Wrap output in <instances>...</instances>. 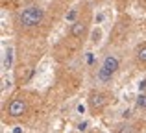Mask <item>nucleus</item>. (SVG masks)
<instances>
[{"label": "nucleus", "instance_id": "11", "mask_svg": "<svg viewBox=\"0 0 146 133\" xmlns=\"http://www.w3.org/2000/svg\"><path fill=\"white\" fill-rule=\"evenodd\" d=\"M129 115H131V111H129V109H126V111L124 113H122V118H128V116Z\"/></svg>", "mask_w": 146, "mask_h": 133}, {"label": "nucleus", "instance_id": "4", "mask_svg": "<svg viewBox=\"0 0 146 133\" xmlns=\"http://www.w3.org/2000/svg\"><path fill=\"white\" fill-rule=\"evenodd\" d=\"M7 113H9V116H13V118L22 116L26 113V102L22 100V98H13V100L9 102V105H7Z\"/></svg>", "mask_w": 146, "mask_h": 133}, {"label": "nucleus", "instance_id": "10", "mask_svg": "<svg viewBox=\"0 0 146 133\" xmlns=\"http://www.w3.org/2000/svg\"><path fill=\"white\" fill-rule=\"evenodd\" d=\"M98 37H100V32H94L93 33V43H98V41H100Z\"/></svg>", "mask_w": 146, "mask_h": 133}, {"label": "nucleus", "instance_id": "12", "mask_svg": "<svg viewBox=\"0 0 146 133\" xmlns=\"http://www.w3.org/2000/svg\"><path fill=\"white\" fill-rule=\"evenodd\" d=\"M74 17H76V9H74V11H70V13H68V17H67V19H68V21H72V19H74Z\"/></svg>", "mask_w": 146, "mask_h": 133}, {"label": "nucleus", "instance_id": "9", "mask_svg": "<svg viewBox=\"0 0 146 133\" xmlns=\"http://www.w3.org/2000/svg\"><path fill=\"white\" fill-rule=\"evenodd\" d=\"M144 89H146V79H143V81H139V91L143 93Z\"/></svg>", "mask_w": 146, "mask_h": 133}, {"label": "nucleus", "instance_id": "8", "mask_svg": "<svg viewBox=\"0 0 146 133\" xmlns=\"http://www.w3.org/2000/svg\"><path fill=\"white\" fill-rule=\"evenodd\" d=\"M135 105L139 109H146V93H139V96L135 100Z\"/></svg>", "mask_w": 146, "mask_h": 133}, {"label": "nucleus", "instance_id": "2", "mask_svg": "<svg viewBox=\"0 0 146 133\" xmlns=\"http://www.w3.org/2000/svg\"><path fill=\"white\" fill-rule=\"evenodd\" d=\"M118 68H120V59L115 54H107L102 59V65H100L96 72V79L100 83H109L115 78V74L118 72Z\"/></svg>", "mask_w": 146, "mask_h": 133}, {"label": "nucleus", "instance_id": "6", "mask_svg": "<svg viewBox=\"0 0 146 133\" xmlns=\"http://www.w3.org/2000/svg\"><path fill=\"white\" fill-rule=\"evenodd\" d=\"M135 59L141 65H146V43H139L135 46Z\"/></svg>", "mask_w": 146, "mask_h": 133}, {"label": "nucleus", "instance_id": "1", "mask_svg": "<svg viewBox=\"0 0 146 133\" xmlns=\"http://www.w3.org/2000/svg\"><path fill=\"white\" fill-rule=\"evenodd\" d=\"M43 21H44V9L41 6H28L22 11H19V15H17L19 26L24 30L37 28Z\"/></svg>", "mask_w": 146, "mask_h": 133}, {"label": "nucleus", "instance_id": "3", "mask_svg": "<svg viewBox=\"0 0 146 133\" xmlns=\"http://www.w3.org/2000/svg\"><path fill=\"white\" fill-rule=\"evenodd\" d=\"M87 102H89V107L93 109V111L98 113V111H102V109L106 107V104H107V94L102 93V91H91Z\"/></svg>", "mask_w": 146, "mask_h": 133}, {"label": "nucleus", "instance_id": "7", "mask_svg": "<svg viewBox=\"0 0 146 133\" xmlns=\"http://www.w3.org/2000/svg\"><path fill=\"white\" fill-rule=\"evenodd\" d=\"M117 133H137V131H135V126H133V124L126 122V124H120V126L117 128Z\"/></svg>", "mask_w": 146, "mask_h": 133}, {"label": "nucleus", "instance_id": "5", "mask_svg": "<svg viewBox=\"0 0 146 133\" xmlns=\"http://www.w3.org/2000/svg\"><path fill=\"white\" fill-rule=\"evenodd\" d=\"M87 33V24L83 21H76L74 24H72L70 28V35L74 37V39H83Z\"/></svg>", "mask_w": 146, "mask_h": 133}]
</instances>
